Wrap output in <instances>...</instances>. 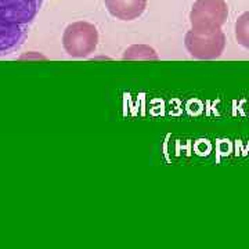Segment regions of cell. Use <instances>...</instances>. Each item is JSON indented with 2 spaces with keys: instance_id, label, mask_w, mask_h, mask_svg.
Instances as JSON below:
<instances>
[{
  "instance_id": "3957f363",
  "label": "cell",
  "mask_w": 249,
  "mask_h": 249,
  "mask_svg": "<svg viewBox=\"0 0 249 249\" xmlns=\"http://www.w3.org/2000/svg\"><path fill=\"white\" fill-rule=\"evenodd\" d=\"M184 46L196 60H216L224 52L226 35L222 29L196 31L191 28L184 36Z\"/></svg>"
},
{
  "instance_id": "5b68a950",
  "label": "cell",
  "mask_w": 249,
  "mask_h": 249,
  "mask_svg": "<svg viewBox=\"0 0 249 249\" xmlns=\"http://www.w3.org/2000/svg\"><path fill=\"white\" fill-rule=\"evenodd\" d=\"M108 13L121 21H133L142 17L147 0H104Z\"/></svg>"
},
{
  "instance_id": "277c9868",
  "label": "cell",
  "mask_w": 249,
  "mask_h": 249,
  "mask_svg": "<svg viewBox=\"0 0 249 249\" xmlns=\"http://www.w3.org/2000/svg\"><path fill=\"white\" fill-rule=\"evenodd\" d=\"M229 17V7L224 0H196L190 11L191 28L196 31L222 29Z\"/></svg>"
},
{
  "instance_id": "6da1fadb",
  "label": "cell",
  "mask_w": 249,
  "mask_h": 249,
  "mask_svg": "<svg viewBox=\"0 0 249 249\" xmlns=\"http://www.w3.org/2000/svg\"><path fill=\"white\" fill-rule=\"evenodd\" d=\"M43 0H0V57L25 43Z\"/></svg>"
},
{
  "instance_id": "7a4b0ae2",
  "label": "cell",
  "mask_w": 249,
  "mask_h": 249,
  "mask_svg": "<svg viewBox=\"0 0 249 249\" xmlns=\"http://www.w3.org/2000/svg\"><path fill=\"white\" fill-rule=\"evenodd\" d=\"M98 45V31L93 24L78 21L65 28L62 46L68 55L73 58H86L94 53Z\"/></svg>"
},
{
  "instance_id": "8992f818",
  "label": "cell",
  "mask_w": 249,
  "mask_h": 249,
  "mask_svg": "<svg viewBox=\"0 0 249 249\" xmlns=\"http://www.w3.org/2000/svg\"><path fill=\"white\" fill-rule=\"evenodd\" d=\"M235 39L238 45L249 50V11L242 13L235 22Z\"/></svg>"
}]
</instances>
